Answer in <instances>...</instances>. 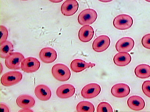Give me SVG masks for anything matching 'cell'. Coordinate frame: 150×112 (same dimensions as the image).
Wrapping results in <instances>:
<instances>
[{"mask_svg": "<svg viewBox=\"0 0 150 112\" xmlns=\"http://www.w3.org/2000/svg\"><path fill=\"white\" fill-rule=\"evenodd\" d=\"M52 74L55 79L62 82L69 80L71 74L69 67L62 64H55L52 69Z\"/></svg>", "mask_w": 150, "mask_h": 112, "instance_id": "obj_1", "label": "cell"}, {"mask_svg": "<svg viewBox=\"0 0 150 112\" xmlns=\"http://www.w3.org/2000/svg\"><path fill=\"white\" fill-rule=\"evenodd\" d=\"M22 74L19 71H11L5 73L1 78V83L5 86H13L19 83L22 79Z\"/></svg>", "mask_w": 150, "mask_h": 112, "instance_id": "obj_2", "label": "cell"}, {"mask_svg": "<svg viewBox=\"0 0 150 112\" xmlns=\"http://www.w3.org/2000/svg\"><path fill=\"white\" fill-rule=\"evenodd\" d=\"M25 59L24 56L19 52H13L5 59L6 66L11 70L21 68V63Z\"/></svg>", "mask_w": 150, "mask_h": 112, "instance_id": "obj_3", "label": "cell"}, {"mask_svg": "<svg viewBox=\"0 0 150 112\" xmlns=\"http://www.w3.org/2000/svg\"><path fill=\"white\" fill-rule=\"evenodd\" d=\"M97 13L92 9H84L78 16V22L81 25H90L95 22L97 18Z\"/></svg>", "mask_w": 150, "mask_h": 112, "instance_id": "obj_4", "label": "cell"}, {"mask_svg": "<svg viewBox=\"0 0 150 112\" xmlns=\"http://www.w3.org/2000/svg\"><path fill=\"white\" fill-rule=\"evenodd\" d=\"M133 22V19L129 15L121 14L115 18L113 24L115 27L118 30H125L131 28Z\"/></svg>", "mask_w": 150, "mask_h": 112, "instance_id": "obj_5", "label": "cell"}, {"mask_svg": "<svg viewBox=\"0 0 150 112\" xmlns=\"http://www.w3.org/2000/svg\"><path fill=\"white\" fill-rule=\"evenodd\" d=\"M40 66V63L36 58L29 57L25 58L21 63V69L23 72L31 73L36 72Z\"/></svg>", "mask_w": 150, "mask_h": 112, "instance_id": "obj_6", "label": "cell"}, {"mask_svg": "<svg viewBox=\"0 0 150 112\" xmlns=\"http://www.w3.org/2000/svg\"><path fill=\"white\" fill-rule=\"evenodd\" d=\"M101 90V89L99 85L96 83H92L88 84L83 88L81 94L85 99H93L97 97L100 93Z\"/></svg>", "mask_w": 150, "mask_h": 112, "instance_id": "obj_7", "label": "cell"}, {"mask_svg": "<svg viewBox=\"0 0 150 112\" xmlns=\"http://www.w3.org/2000/svg\"><path fill=\"white\" fill-rule=\"evenodd\" d=\"M111 41L106 35L98 36L93 41L92 44L93 50L96 52H100L105 51L110 46Z\"/></svg>", "mask_w": 150, "mask_h": 112, "instance_id": "obj_8", "label": "cell"}, {"mask_svg": "<svg viewBox=\"0 0 150 112\" xmlns=\"http://www.w3.org/2000/svg\"><path fill=\"white\" fill-rule=\"evenodd\" d=\"M134 46V41L131 37H125L121 38L115 45L116 50L118 52H130Z\"/></svg>", "mask_w": 150, "mask_h": 112, "instance_id": "obj_9", "label": "cell"}, {"mask_svg": "<svg viewBox=\"0 0 150 112\" xmlns=\"http://www.w3.org/2000/svg\"><path fill=\"white\" fill-rule=\"evenodd\" d=\"M40 59L45 64H50L54 62L57 58L56 50L50 47L42 49L39 53Z\"/></svg>", "mask_w": 150, "mask_h": 112, "instance_id": "obj_10", "label": "cell"}, {"mask_svg": "<svg viewBox=\"0 0 150 112\" xmlns=\"http://www.w3.org/2000/svg\"><path fill=\"white\" fill-rule=\"evenodd\" d=\"M78 8L79 4L76 0H66L62 5L61 11L64 16H70L74 15Z\"/></svg>", "mask_w": 150, "mask_h": 112, "instance_id": "obj_11", "label": "cell"}, {"mask_svg": "<svg viewBox=\"0 0 150 112\" xmlns=\"http://www.w3.org/2000/svg\"><path fill=\"white\" fill-rule=\"evenodd\" d=\"M129 86L126 84L118 83L112 86L111 89V93L114 97L117 98H124L130 93Z\"/></svg>", "mask_w": 150, "mask_h": 112, "instance_id": "obj_12", "label": "cell"}, {"mask_svg": "<svg viewBox=\"0 0 150 112\" xmlns=\"http://www.w3.org/2000/svg\"><path fill=\"white\" fill-rule=\"evenodd\" d=\"M76 89L71 84H64L57 88L56 91V94L59 98L65 99L71 97L74 94Z\"/></svg>", "mask_w": 150, "mask_h": 112, "instance_id": "obj_13", "label": "cell"}, {"mask_svg": "<svg viewBox=\"0 0 150 112\" xmlns=\"http://www.w3.org/2000/svg\"><path fill=\"white\" fill-rule=\"evenodd\" d=\"M35 95L38 99L43 101H47L51 98V90L46 85L41 84L36 86L35 90Z\"/></svg>", "mask_w": 150, "mask_h": 112, "instance_id": "obj_14", "label": "cell"}, {"mask_svg": "<svg viewBox=\"0 0 150 112\" xmlns=\"http://www.w3.org/2000/svg\"><path fill=\"white\" fill-rule=\"evenodd\" d=\"M16 102L18 106L22 108H31L35 104L34 98L27 94L20 95L16 99Z\"/></svg>", "mask_w": 150, "mask_h": 112, "instance_id": "obj_15", "label": "cell"}, {"mask_svg": "<svg viewBox=\"0 0 150 112\" xmlns=\"http://www.w3.org/2000/svg\"><path fill=\"white\" fill-rule=\"evenodd\" d=\"M127 104L128 107L134 111L142 110L145 106V102L144 99L138 95H133L129 97Z\"/></svg>", "mask_w": 150, "mask_h": 112, "instance_id": "obj_16", "label": "cell"}, {"mask_svg": "<svg viewBox=\"0 0 150 112\" xmlns=\"http://www.w3.org/2000/svg\"><path fill=\"white\" fill-rule=\"evenodd\" d=\"M94 34L93 28L89 25H85L79 31V38L83 43H88L92 39Z\"/></svg>", "mask_w": 150, "mask_h": 112, "instance_id": "obj_17", "label": "cell"}, {"mask_svg": "<svg viewBox=\"0 0 150 112\" xmlns=\"http://www.w3.org/2000/svg\"><path fill=\"white\" fill-rule=\"evenodd\" d=\"M96 64L91 62L87 63L84 61L80 59H76L73 60L70 64V68L73 72L78 73L80 72L89 67L95 66Z\"/></svg>", "mask_w": 150, "mask_h": 112, "instance_id": "obj_18", "label": "cell"}, {"mask_svg": "<svg viewBox=\"0 0 150 112\" xmlns=\"http://www.w3.org/2000/svg\"><path fill=\"white\" fill-rule=\"evenodd\" d=\"M132 58L129 54L127 52H119L115 55L113 62L117 66H124L131 62Z\"/></svg>", "mask_w": 150, "mask_h": 112, "instance_id": "obj_19", "label": "cell"}, {"mask_svg": "<svg viewBox=\"0 0 150 112\" xmlns=\"http://www.w3.org/2000/svg\"><path fill=\"white\" fill-rule=\"evenodd\" d=\"M134 73L138 78L146 79L150 77V66L146 64H142L136 66Z\"/></svg>", "mask_w": 150, "mask_h": 112, "instance_id": "obj_20", "label": "cell"}, {"mask_svg": "<svg viewBox=\"0 0 150 112\" xmlns=\"http://www.w3.org/2000/svg\"><path fill=\"white\" fill-rule=\"evenodd\" d=\"M14 51L12 43L9 41H6L0 44V57L6 59Z\"/></svg>", "mask_w": 150, "mask_h": 112, "instance_id": "obj_21", "label": "cell"}, {"mask_svg": "<svg viewBox=\"0 0 150 112\" xmlns=\"http://www.w3.org/2000/svg\"><path fill=\"white\" fill-rule=\"evenodd\" d=\"M77 112H94L95 109L94 105L90 102L83 101L77 104L76 106Z\"/></svg>", "mask_w": 150, "mask_h": 112, "instance_id": "obj_22", "label": "cell"}, {"mask_svg": "<svg viewBox=\"0 0 150 112\" xmlns=\"http://www.w3.org/2000/svg\"><path fill=\"white\" fill-rule=\"evenodd\" d=\"M97 112H113V110L111 105L108 103L106 102H100L98 105L97 108Z\"/></svg>", "mask_w": 150, "mask_h": 112, "instance_id": "obj_23", "label": "cell"}, {"mask_svg": "<svg viewBox=\"0 0 150 112\" xmlns=\"http://www.w3.org/2000/svg\"><path fill=\"white\" fill-rule=\"evenodd\" d=\"M142 90L143 93L146 96L150 98V80L144 81L142 85Z\"/></svg>", "mask_w": 150, "mask_h": 112, "instance_id": "obj_24", "label": "cell"}, {"mask_svg": "<svg viewBox=\"0 0 150 112\" xmlns=\"http://www.w3.org/2000/svg\"><path fill=\"white\" fill-rule=\"evenodd\" d=\"M1 30V38L0 40V44L6 41L8 37V30L3 25L0 26Z\"/></svg>", "mask_w": 150, "mask_h": 112, "instance_id": "obj_25", "label": "cell"}, {"mask_svg": "<svg viewBox=\"0 0 150 112\" xmlns=\"http://www.w3.org/2000/svg\"><path fill=\"white\" fill-rule=\"evenodd\" d=\"M142 43L144 48L150 50V34H147L142 37Z\"/></svg>", "mask_w": 150, "mask_h": 112, "instance_id": "obj_26", "label": "cell"}, {"mask_svg": "<svg viewBox=\"0 0 150 112\" xmlns=\"http://www.w3.org/2000/svg\"><path fill=\"white\" fill-rule=\"evenodd\" d=\"M0 109H1V112H9V107L6 104L3 103H1V104H0Z\"/></svg>", "mask_w": 150, "mask_h": 112, "instance_id": "obj_27", "label": "cell"}, {"mask_svg": "<svg viewBox=\"0 0 150 112\" xmlns=\"http://www.w3.org/2000/svg\"><path fill=\"white\" fill-rule=\"evenodd\" d=\"M19 112H33V111L30 109V108H23V109L19 111Z\"/></svg>", "mask_w": 150, "mask_h": 112, "instance_id": "obj_28", "label": "cell"}, {"mask_svg": "<svg viewBox=\"0 0 150 112\" xmlns=\"http://www.w3.org/2000/svg\"><path fill=\"white\" fill-rule=\"evenodd\" d=\"M49 1L53 3H58L62 2L63 0H49Z\"/></svg>", "mask_w": 150, "mask_h": 112, "instance_id": "obj_29", "label": "cell"}, {"mask_svg": "<svg viewBox=\"0 0 150 112\" xmlns=\"http://www.w3.org/2000/svg\"><path fill=\"white\" fill-rule=\"evenodd\" d=\"M98 1L101 2H104V3H106V2H111V1H113V0H98Z\"/></svg>", "mask_w": 150, "mask_h": 112, "instance_id": "obj_30", "label": "cell"}, {"mask_svg": "<svg viewBox=\"0 0 150 112\" xmlns=\"http://www.w3.org/2000/svg\"><path fill=\"white\" fill-rule=\"evenodd\" d=\"M146 2H150V0H145Z\"/></svg>", "mask_w": 150, "mask_h": 112, "instance_id": "obj_31", "label": "cell"}, {"mask_svg": "<svg viewBox=\"0 0 150 112\" xmlns=\"http://www.w3.org/2000/svg\"><path fill=\"white\" fill-rule=\"evenodd\" d=\"M21 1H28V0H21Z\"/></svg>", "mask_w": 150, "mask_h": 112, "instance_id": "obj_32", "label": "cell"}]
</instances>
